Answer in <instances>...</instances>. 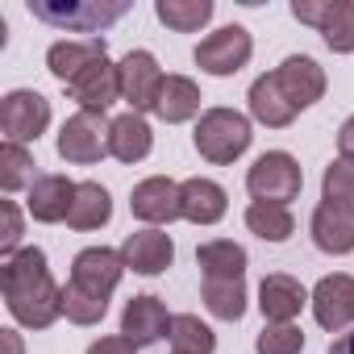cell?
Returning <instances> with one entry per match:
<instances>
[{"label": "cell", "instance_id": "ac0fdd59", "mask_svg": "<svg viewBox=\"0 0 354 354\" xmlns=\"http://www.w3.org/2000/svg\"><path fill=\"white\" fill-rule=\"evenodd\" d=\"M109 55V46H104V38H63V42H55L50 50H46V71L67 88L75 75H84L96 59H104Z\"/></svg>", "mask_w": 354, "mask_h": 354}, {"label": "cell", "instance_id": "484cf974", "mask_svg": "<svg viewBox=\"0 0 354 354\" xmlns=\"http://www.w3.org/2000/svg\"><path fill=\"white\" fill-rule=\"evenodd\" d=\"M246 250L230 238H213L205 246H196V267L205 271V279H242L246 275Z\"/></svg>", "mask_w": 354, "mask_h": 354}, {"label": "cell", "instance_id": "8992f818", "mask_svg": "<svg viewBox=\"0 0 354 354\" xmlns=\"http://www.w3.org/2000/svg\"><path fill=\"white\" fill-rule=\"evenodd\" d=\"M109 133H113V121L104 113H71L55 142L59 158L75 162V167H92L109 154Z\"/></svg>", "mask_w": 354, "mask_h": 354}, {"label": "cell", "instance_id": "836d02e7", "mask_svg": "<svg viewBox=\"0 0 354 354\" xmlns=\"http://www.w3.org/2000/svg\"><path fill=\"white\" fill-rule=\"evenodd\" d=\"M304 350V329L300 325H263L254 337V354H300Z\"/></svg>", "mask_w": 354, "mask_h": 354}, {"label": "cell", "instance_id": "2e32d148", "mask_svg": "<svg viewBox=\"0 0 354 354\" xmlns=\"http://www.w3.org/2000/svg\"><path fill=\"white\" fill-rule=\"evenodd\" d=\"M121 263L133 275H162L175 263V242L162 230H138L121 242Z\"/></svg>", "mask_w": 354, "mask_h": 354}, {"label": "cell", "instance_id": "9a60e30c", "mask_svg": "<svg viewBox=\"0 0 354 354\" xmlns=\"http://www.w3.org/2000/svg\"><path fill=\"white\" fill-rule=\"evenodd\" d=\"M308 300H313V292H304V283H300L296 275L271 271V275H263V283H259V308H263L267 325H292Z\"/></svg>", "mask_w": 354, "mask_h": 354}, {"label": "cell", "instance_id": "7402d4cb", "mask_svg": "<svg viewBox=\"0 0 354 354\" xmlns=\"http://www.w3.org/2000/svg\"><path fill=\"white\" fill-rule=\"evenodd\" d=\"M201 100L205 96H201L196 80H188V75H167L162 88H158V100H154V117L167 121V125H184V121H192L201 113Z\"/></svg>", "mask_w": 354, "mask_h": 354}, {"label": "cell", "instance_id": "5bb4252c", "mask_svg": "<svg viewBox=\"0 0 354 354\" xmlns=\"http://www.w3.org/2000/svg\"><path fill=\"white\" fill-rule=\"evenodd\" d=\"M313 317H317V325L321 329H329V333H342L350 321H354V275H325V279H317V288H313Z\"/></svg>", "mask_w": 354, "mask_h": 354}, {"label": "cell", "instance_id": "7c38bea8", "mask_svg": "<svg viewBox=\"0 0 354 354\" xmlns=\"http://www.w3.org/2000/svg\"><path fill=\"white\" fill-rule=\"evenodd\" d=\"M67 92H71V100L80 104V113H109V109L121 100V71H117V63H109V55H104V59H96L84 75H75V80L67 84Z\"/></svg>", "mask_w": 354, "mask_h": 354}, {"label": "cell", "instance_id": "4316f807", "mask_svg": "<svg viewBox=\"0 0 354 354\" xmlns=\"http://www.w3.org/2000/svg\"><path fill=\"white\" fill-rule=\"evenodd\" d=\"M246 230L263 242H288L296 234V217L288 205H271V201H250L246 205Z\"/></svg>", "mask_w": 354, "mask_h": 354}, {"label": "cell", "instance_id": "e575fe53", "mask_svg": "<svg viewBox=\"0 0 354 354\" xmlns=\"http://www.w3.org/2000/svg\"><path fill=\"white\" fill-rule=\"evenodd\" d=\"M0 217H5V234H0V254L13 259L21 250V209L13 201H0Z\"/></svg>", "mask_w": 354, "mask_h": 354}, {"label": "cell", "instance_id": "d6986e66", "mask_svg": "<svg viewBox=\"0 0 354 354\" xmlns=\"http://www.w3.org/2000/svg\"><path fill=\"white\" fill-rule=\"evenodd\" d=\"M313 246L321 254H350L354 250V209H342V205H317L313 209Z\"/></svg>", "mask_w": 354, "mask_h": 354}, {"label": "cell", "instance_id": "9c48e42d", "mask_svg": "<svg viewBox=\"0 0 354 354\" xmlns=\"http://www.w3.org/2000/svg\"><path fill=\"white\" fill-rule=\"evenodd\" d=\"M129 213L138 221H146L150 230L158 225H171V221H180L184 217V192L175 180H167V175H150V180L133 184L129 192Z\"/></svg>", "mask_w": 354, "mask_h": 354}, {"label": "cell", "instance_id": "e0dca14e", "mask_svg": "<svg viewBox=\"0 0 354 354\" xmlns=\"http://www.w3.org/2000/svg\"><path fill=\"white\" fill-rule=\"evenodd\" d=\"M121 333L142 350V346H154L171 333V313L158 296H133L125 300L121 308Z\"/></svg>", "mask_w": 354, "mask_h": 354}, {"label": "cell", "instance_id": "603a6c76", "mask_svg": "<svg viewBox=\"0 0 354 354\" xmlns=\"http://www.w3.org/2000/svg\"><path fill=\"white\" fill-rule=\"evenodd\" d=\"M154 150V129L142 113H121L113 117V133H109V154L117 162H142Z\"/></svg>", "mask_w": 354, "mask_h": 354}, {"label": "cell", "instance_id": "4fadbf2b", "mask_svg": "<svg viewBox=\"0 0 354 354\" xmlns=\"http://www.w3.org/2000/svg\"><path fill=\"white\" fill-rule=\"evenodd\" d=\"M271 75H275L279 92L292 100V109H296V113L313 109V104L325 96V71H321V63H317V59H308V55H288Z\"/></svg>", "mask_w": 354, "mask_h": 354}, {"label": "cell", "instance_id": "7a4b0ae2", "mask_svg": "<svg viewBox=\"0 0 354 354\" xmlns=\"http://www.w3.org/2000/svg\"><path fill=\"white\" fill-rule=\"evenodd\" d=\"M254 142V129H250V117L238 113V109H205L201 121H196V133H192V146L205 162L213 167H225L234 158H242Z\"/></svg>", "mask_w": 354, "mask_h": 354}, {"label": "cell", "instance_id": "5b68a950", "mask_svg": "<svg viewBox=\"0 0 354 354\" xmlns=\"http://www.w3.org/2000/svg\"><path fill=\"white\" fill-rule=\"evenodd\" d=\"M292 17L313 26L333 55H354V0H292Z\"/></svg>", "mask_w": 354, "mask_h": 354}, {"label": "cell", "instance_id": "f35d334b", "mask_svg": "<svg viewBox=\"0 0 354 354\" xmlns=\"http://www.w3.org/2000/svg\"><path fill=\"white\" fill-rule=\"evenodd\" d=\"M0 342H5V354H21V333L17 329H0Z\"/></svg>", "mask_w": 354, "mask_h": 354}, {"label": "cell", "instance_id": "d6a6232c", "mask_svg": "<svg viewBox=\"0 0 354 354\" xmlns=\"http://www.w3.org/2000/svg\"><path fill=\"white\" fill-rule=\"evenodd\" d=\"M104 313H109V300H96V296L80 292L75 283L63 288V317H67L71 325H100Z\"/></svg>", "mask_w": 354, "mask_h": 354}, {"label": "cell", "instance_id": "8fae6325", "mask_svg": "<svg viewBox=\"0 0 354 354\" xmlns=\"http://www.w3.org/2000/svg\"><path fill=\"white\" fill-rule=\"evenodd\" d=\"M121 275H125L121 250H109V246H88V250H80L75 263H71V283H75L80 292L96 296V300H109V296L117 292Z\"/></svg>", "mask_w": 354, "mask_h": 354}, {"label": "cell", "instance_id": "d4e9b609", "mask_svg": "<svg viewBox=\"0 0 354 354\" xmlns=\"http://www.w3.org/2000/svg\"><path fill=\"white\" fill-rule=\"evenodd\" d=\"M109 217H113V196H109V188H104V184H96V180L75 184V201H71L67 225H71V230H80V234H88V230L109 225Z\"/></svg>", "mask_w": 354, "mask_h": 354}, {"label": "cell", "instance_id": "4dcf8cb0", "mask_svg": "<svg viewBox=\"0 0 354 354\" xmlns=\"http://www.w3.org/2000/svg\"><path fill=\"white\" fill-rule=\"evenodd\" d=\"M321 201L354 209V162L350 158H333L325 167V175H321Z\"/></svg>", "mask_w": 354, "mask_h": 354}, {"label": "cell", "instance_id": "277c9868", "mask_svg": "<svg viewBox=\"0 0 354 354\" xmlns=\"http://www.w3.org/2000/svg\"><path fill=\"white\" fill-rule=\"evenodd\" d=\"M304 188V171L288 150H267L254 158V167L246 171V192L254 201H271V205H288L296 201Z\"/></svg>", "mask_w": 354, "mask_h": 354}, {"label": "cell", "instance_id": "ba28073f", "mask_svg": "<svg viewBox=\"0 0 354 354\" xmlns=\"http://www.w3.org/2000/svg\"><path fill=\"white\" fill-rule=\"evenodd\" d=\"M250 55H254V38H250V30L246 26H221V30H213L209 38H201V46H196V67L205 71V75H217V80H225V75H238L246 63H250Z\"/></svg>", "mask_w": 354, "mask_h": 354}, {"label": "cell", "instance_id": "f1b7e54d", "mask_svg": "<svg viewBox=\"0 0 354 354\" xmlns=\"http://www.w3.org/2000/svg\"><path fill=\"white\" fill-rule=\"evenodd\" d=\"M201 300L217 321H242L246 317V279H205Z\"/></svg>", "mask_w": 354, "mask_h": 354}, {"label": "cell", "instance_id": "ffe728a7", "mask_svg": "<svg viewBox=\"0 0 354 354\" xmlns=\"http://www.w3.org/2000/svg\"><path fill=\"white\" fill-rule=\"evenodd\" d=\"M71 201H75V184L67 180V175H38V180L30 184V217L42 221V225H55V221H67L71 213Z\"/></svg>", "mask_w": 354, "mask_h": 354}, {"label": "cell", "instance_id": "6da1fadb", "mask_svg": "<svg viewBox=\"0 0 354 354\" xmlns=\"http://www.w3.org/2000/svg\"><path fill=\"white\" fill-rule=\"evenodd\" d=\"M0 292L9 317L26 329H50L63 317V288L50 279L46 250L38 246H21L13 259L0 263Z\"/></svg>", "mask_w": 354, "mask_h": 354}, {"label": "cell", "instance_id": "30bf717a", "mask_svg": "<svg viewBox=\"0 0 354 354\" xmlns=\"http://www.w3.org/2000/svg\"><path fill=\"white\" fill-rule=\"evenodd\" d=\"M121 100L129 104V113H154V100H158V88H162V67L150 50H129L121 63Z\"/></svg>", "mask_w": 354, "mask_h": 354}, {"label": "cell", "instance_id": "74e56055", "mask_svg": "<svg viewBox=\"0 0 354 354\" xmlns=\"http://www.w3.org/2000/svg\"><path fill=\"white\" fill-rule=\"evenodd\" d=\"M325 354H354V329H346V333H337V337H333V346H329Z\"/></svg>", "mask_w": 354, "mask_h": 354}, {"label": "cell", "instance_id": "3957f363", "mask_svg": "<svg viewBox=\"0 0 354 354\" xmlns=\"http://www.w3.org/2000/svg\"><path fill=\"white\" fill-rule=\"evenodd\" d=\"M30 13L55 30H67V34H100L104 26H113L129 13V0H71V5L30 0Z\"/></svg>", "mask_w": 354, "mask_h": 354}, {"label": "cell", "instance_id": "52a82bcc", "mask_svg": "<svg viewBox=\"0 0 354 354\" xmlns=\"http://www.w3.org/2000/svg\"><path fill=\"white\" fill-rule=\"evenodd\" d=\"M50 125V100L34 88H13L0 100V129H5V142L30 146L46 133Z\"/></svg>", "mask_w": 354, "mask_h": 354}, {"label": "cell", "instance_id": "44dd1931", "mask_svg": "<svg viewBox=\"0 0 354 354\" xmlns=\"http://www.w3.org/2000/svg\"><path fill=\"white\" fill-rule=\"evenodd\" d=\"M180 192H184V221H192V225H217L230 213V196L217 180L192 175V180L180 184Z\"/></svg>", "mask_w": 354, "mask_h": 354}, {"label": "cell", "instance_id": "cb8c5ba5", "mask_svg": "<svg viewBox=\"0 0 354 354\" xmlns=\"http://www.w3.org/2000/svg\"><path fill=\"white\" fill-rule=\"evenodd\" d=\"M246 100H250V117H254L259 125H267V129H288V125L296 121V109H292V100L279 92V84H275L271 71L250 84Z\"/></svg>", "mask_w": 354, "mask_h": 354}, {"label": "cell", "instance_id": "f546056e", "mask_svg": "<svg viewBox=\"0 0 354 354\" xmlns=\"http://www.w3.org/2000/svg\"><path fill=\"white\" fill-rule=\"evenodd\" d=\"M175 354H213L217 350V333L196 317V313H180L171 317V333H167Z\"/></svg>", "mask_w": 354, "mask_h": 354}, {"label": "cell", "instance_id": "d590c367", "mask_svg": "<svg viewBox=\"0 0 354 354\" xmlns=\"http://www.w3.org/2000/svg\"><path fill=\"white\" fill-rule=\"evenodd\" d=\"M88 354H138V346L125 333H109V337H96L88 346Z\"/></svg>", "mask_w": 354, "mask_h": 354}, {"label": "cell", "instance_id": "8d00e7d4", "mask_svg": "<svg viewBox=\"0 0 354 354\" xmlns=\"http://www.w3.org/2000/svg\"><path fill=\"white\" fill-rule=\"evenodd\" d=\"M337 150H342V158H350L354 162V113L342 121V129H337Z\"/></svg>", "mask_w": 354, "mask_h": 354}, {"label": "cell", "instance_id": "1f68e13d", "mask_svg": "<svg viewBox=\"0 0 354 354\" xmlns=\"http://www.w3.org/2000/svg\"><path fill=\"white\" fill-rule=\"evenodd\" d=\"M30 175H34V154L17 142H5L0 146V188L5 192H21L30 184Z\"/></svg>", "mask_w": 354, "mask_h": 354}, {"label": "cell", "instance_id": "83f0119b", "mask_svg": "<svg viewBox=\"0 0 354 354\" xmlns=\"http://www.w3.org/2000/svg\"><path fill=\"white\" fill-rule=\"evenodd\" d=\"M213 13H217L213 0H158V5H154V17L167 30H175V34H196V30H205L213 21Z\"/></svg>", "mask_w": 354, "mask_h": 354}]
</instances>
